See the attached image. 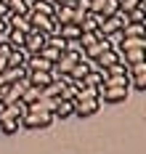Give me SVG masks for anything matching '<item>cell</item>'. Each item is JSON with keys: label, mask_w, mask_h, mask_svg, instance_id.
Wrapping results in <instances>:
<instances>
[{"label": "cell", "mask_w": 146, "mask_h": 154, "mask_svg": "<svg viewBox=\"0 0 146 154\" xmlns=\"http://www.w3.org/2000/svg\"><path fill=\"white\" fill-rule=\"evenodd\" d=\"M53 112H27L21 117V128H29V130H40V128H50L53 125Z\"/></svg>", "instance_id": "obj_1"}, {"label": "cell", "mask_w": 146, "mask_h": 154, "mask_svg": "<svg viewBox=\"0 0 146 154\" xmlns=\"http://www.w3.org/2000/svg\"><path fill=\"white\" fill-rule=\"evenodd\" d=\"M27 19H29V24H32V29H40V32H45V35H53L56 32V19L48 14H40V11H29L27 14Z\"/></svg>", "instance_id": "obj_2"}, {"label": "cell", "mask_w": 146, "mask_h": 154, "mask_svg": "<svg viewBox=\"0 0 146 154\" xmlns=\"http://www.w3.org/2000/svg\"><path fill=\"white\" fill-rule=\"evenodd\" d=\"M130 88H114V85H98V101L104 104H122L128 98Z\"/></svg>", "instance_id": "obj_3"}, {"label": "cell", "mask_w": 146, "mask_h": 154, "mask_svg": "<svg viewBox=\"0 0 146 154\" xmlns=\"http://www.w3.org/2000/svg\"><path fill=\"white\" fill-rule=\"evenodd\" d=\"M45 40H48L45 32L29 29V32H27V37H24V48H27V53H40V48L45 45Z\"/></svg>", "instance_id": "obj_4"}, {"label": "cell", "mask_w": 146, "mask_h": 154, "mask_svg": "<svg viewBox=\"0 0 146 154\" xmlns=\"http://www.w3.org/2000/svg\"><path fill=\"white\" fill-rule=\"evenodd\" d=\"M98 109H101V101L98 98H77L75 101V114L77 117H93Z\"/></svg>", "instance_id": "obj_5"}, {"label": "cell", "mask_w": 146, "mask_h": 154, "mask_svg": "<svg viewBox=\"0 0 146 154\" xmlns=\"http://www.w3.org/2000/svg\"><path fill=\"white\" fill-rule=\"evenodd\" d=\"M117 61H122V53H120L117 48H106V51L96 59V66H98V69H109V66L117 64Z\"/></svg>", "instance_id": "obj_6"}, {"label": "cell", "mask_w": 146, "mask_h": 154, "mask_svg": "<svg viewBox=\"0 0 146 154\" xmlns=\"http://www.w3.org/2000/svg\"><path fill=\"white\" fill-rule=\"evenodd\" d=\"M75 114V98H59L56 101V109H53V117L56 120H66Z\"/></svg>", "instance_id": "obj_7"}, {"label": "cell", "mask_w": 146, "mask_h": 154, "mask_svg": "<svg viewBox=\"0 0 146 154\" xmlns=\"http://www.w3.org/2000/svg\"><path fill=\"white\" fill-rule=\"evenodd\" d=\"M8 27H11V29H19V32H24V35H27V32L32 29L29 19H27L24 14H11V16H8Z\"/></svg>", "instance_id": "obj_8"}, {"label": "cell", "mask_w": 146, "mask_h": 154, "mask_svg": "<svg viewBox=\"0 0 146 154\" xmlns=\"http://www.w3.org/2000/svg\"><path fill=\"white\" fill-rule=\"evenodd\" d=\"M130 48H146V35H135V37H122L117 51H130Z\"/></svg>", "instance_id": "obj_9"}, {"label": "cell", "mask_w": 146, "mask_h": 154, "mask_svg": "<svg viewBox=\"0 0 146 154\" xmlns=\"http://www.w3.org/2000/svg\"><path fill=\"white\" fill-rule=\"evenodd\" d=\"M98 21H101V14L88 11V14L80 19V29H82V32H96V29H98Z\"/></svg>", "instance_id": "obj_10"}, {"label": "cell", "mask_w": 146, "mask_h": 154, "mask_svg": "<svg viewBox=\"0 0 146 154\" xmlns=\"http://www.w3.org/2000/svg\"><path fill=\"white\" fill-rule=\"evenodd\" d=\"M104 80H106V69H98L96 66V69H90L88 75L82 77L80 82H85V85H96L98 88V85H104Z\"/></svg>", "instance_id": "obj_11"}, {"label": "cell", "mask_w": 146, "mask_h": 154, "mask_svg": "<svg viewBox=\"0 0 146 154\" xmlns=\"http://www.w3.org/2000/svg\"><path fill=\"white\" fill-rule=\"evenodd\" d=\"M0 130L5 136H14V133L21 130V120H16V117H0Z\"/></svg>", "instance_id": "obj_12"}, {"label": "cell", "mask_w": 146, "mask_h": 154, "mask_svg": "<svg viewBox=\"0 0 146 154\" xmlns=\"http://www.w3.org/2000/svg\"><path fill=\"white\" fill-rule=\"evenodd\" d=\"M0 75H3L5 82H16V80H21V77H27V66H5Z\"/></svg>", "instance_id": "obj_13"}, {"label": "cell", "mask_w": 146, "mask_h": 154, "mask_svg": "<svg viewBox=\"0 0 146 154\" xmlns=\"http://www.w3.org/2000/svg\"><path fill=\"white\" fill-rule=\"evenodd\" d=\"M122 53V61L133 64V61H144L146 59V48H130V51H120Z\"/></svg>", "instance_id": "obj_14"}, {"label": "cell", "mask_w": 146, "mask_h": 154, "mask_svg": "<svg viewBox=\"0 0 146 154\" xmlns=\"http://www.w3.org/2000/svg\"><path fill=\"white\" fill-rule=\"evenodd\" d=\"M40 96H43V88H37V85H27V91L21 93V104L29 106V104H35V101L40 98Z\"/></svg>", "instance_id": "obj_15"}, {"label": "cell", "mask_w": 146, "mask_h": 154, "mask_svg": "<svg viewBox=\"0 0 146 154\" xmlns=\"http://www.w3.org/2000/svg\"><path fill=\"white\" fill-rule=\"evenodd\" d=\"M5 5H8V14H29V3L27 0H5Z\"/></svg>", "instance_id": "obj_16"}, {"label": "cell", "mask_w": 146, "mask_h": 154, "mask_svg": "<svg viewBox=\"0 0 146 154\" xmlns=\"http://www.w3.org/2000/svg\"><path fill=\"white\" fill-rule=\"evenodd\" d=\"M104 85H114V88H130V75H112L104 80Z\"/></svg>", "instance_id": "obj_17"}, {"label": "cell", "mask_w": 146, "mask_h": 154, "mask_svg": "<svg viewBox=\"0 0 146 154\" xmlns=\"http://www.w3.org/2000/svg\"><path fill=\"white\" fill-rule=\"evenodd\" d=\"M128 19L133 24H146V5H135L133 11H128Z\"/></svg>", "instance_id": "obj_18"}, {"label": "cell", "mask_w": 146, "mask_h": 154, "mask_svg": "<svg viewBox=\"0 0 146 154\" xmlns=\"http://www.w3.org/2000/svg\"><path fill=\"white\" fill-rule=\"evenodd\" d=\"M135 35H146V24H125L122 27V37H135Z\"/></svg>", "instance_id": "obj_19"}, {"label": "cell", "mask_w": 146, "mask_h": 154, "mask_svg": "<svg viewBox=\"0 0 146 154\" xmlns=\"http://www.w3.org/2000/svg\"><path fill=\"white\" fill-rule=\"evenodd\" d=\"M120 11V0H104V8H101V16H114Z\"/></svg>", "instance_id": "obj_20"}, {"label": "cell", "mask_w": 146, "mask_h": 154, "mask_svg": "<svg viewBox=\"0 0 146 154\" xmlns=\"http://www.w3.org/2000/svg\"><path fill=\"white\" fill-rule=\"evenodd\" d=\"M130 88L146 91V75H130Z\"/></svg>", "instance_id": "obj_21"}, {"label": "cell", "mask_w": 146, "mask_h": 154, "mask_svg": "<svg viewBox=\"0 0 146 154\" xmlns=\"http://www.w3.org/2000/svg\"><path fill=\"white\" fill-rule=\"evenodd\" d=\"M128 75H146V59H144V61L128 64Z\"/></svg>", "instance_id": "obj_22"}, {"label": "cell", "mask_w": 146, "mask_h": 154, "mask_svg": "<svg viewBox=\"0 0 146 154\" xmlns=\"http://www.w3.org/2000/svg\"><path fill=\"white\" fill-rule=\"evenodd\" d=\"M135 5H146V0H120V11H133Z\"/></svg>", "instance_id": "obj_23"}, {"label": "cell", "mask_w": 146, "mask_h": 154, "mask_svg": "<svg viewBox=\"0 0 146 154\" xmlns=\"http://www.w3.org/2000/svg\"><path fill=\"white\" fill-rule=\"evenodd\" d=\"M101 8H104V0H90V11L93 14H101Z\"/></svg>", "instance_id": "obj_24"}, {"label": "cell", "mask_w": 146, "mask_h": 154, "mask_svg": "<svg viewBox=\"0 0 146 154\" xmlns=\"http://www.w3.org/2000/svg\"><path fill=\"white\" fill-rule=\"evenodd\" d=\"M0 16H3V19H8V5H5V0H0Z\"/></svg>", "instance_id": "obj_25"}, {"label": "cell", "mask_w": 146, "mask_h": 154, "mask_svg": "<svg viewBox=\"0 0 146 154\" xmlns=\"http://www.w3.org/2000/svg\"><path fill=\"white\" fill-rule=\"evenodd\" d=\"M50 3H53V5H72V8H75V0H50Z\"/></svg>", "instance_id": "obj_26"}, {"label": "cell", "mask_w": 146, "mask_h": 154, "mask_svg": "<svg viewBox=\"0 0 146 154\" xmlns=\"http://www.w3.org/2000/svg\"><path fill=\"white\" fill-rule=\"evenodd\" d=\"M3 106H5V104H3V101H0V112H3Z\"/></svg>", "instance_id": "obj_27"}]
</instances>
